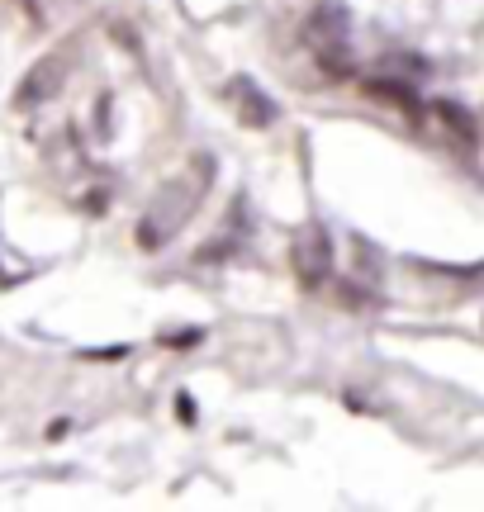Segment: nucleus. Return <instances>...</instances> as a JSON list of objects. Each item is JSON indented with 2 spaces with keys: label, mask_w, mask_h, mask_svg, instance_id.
<instances>
[{
  "label": "nucleus",
  "mask_w": 484,
  "mask_h": 512,
  "mask_svg": "<svg viewBox=\"0 0 484 512\" xmlns=\"http://www.w3.org/2000/svg\"><path fill=\"white\" fill-rule=\"evenodd\" d=\"M437 114H442V124H456V133H461V143L475 147V124H470V114L461 110V105H451V100H437Z\"/></svg>",
  "instance_id": "423d86ee"
},
{
  "label": "nucleus",
  "mask_w": 484,
  "mask_h": 512,
  "mask_svg": "<svg viewBox=\"0 0 484 512\" xmlns=\"http://www.w3.org/2000/svg\"><path fill=\"white\" fill-rule=\"evenodd\" d=\"M304 38H309V48L318 53L323 72L352 76V48H347V10H342V5H323V10L309 19Z\"/></svg>",
  "instance_id": "f03ea898"
},
{
  "label": "nucleus",
  "mask_w": 484,
  "mask_h": 512,
  "mask_svg": "<svg viewBox=\"0 0 484 512\" xmlns=\"http://www.w3.org/2000/svg\"><path fill=\"white\" fill-rule=\"evenodd\" d=\"M67 72H72V53H67V48H57V53L38 57L34 67L24 72V81H19L15 110H38V105H48V100H53V95L62 91Z\"/></svg>",
  "instance_id": "20e7f679"
},
{
  "label": "nucleus",
  "mask_w": 484,
  "mask_h": 512,
  "mask_svg": "<svg viewBox=\"0 0 484 512\" xmlns=\"http://www.w3.org/2000/svg\"><path fill=\"white\" fill-rule=\"evenodd\" d=\"M228 105H233V114H238L247 128H271L280 119V105L261 91L257 81H247V76L228 81Z\"/></svg>",
  "instance_id": "39448f33"
},
{
  "label": "nucleus",
  "mask_w": 484,
  "mask_h": 512,
  "mask_svg": "<svg viewBox=\"0 0 484 512\" xmlns=\"http://www.w3.org/2000/svg\"><path fill=\"white\" fill-rule=\"evenodd\" d=\"M209 181H214V162H209V157H195L181 176H171V181L152 195L148 214H143V223H138V242H143L148 252L167 247V242L190 223V214L200 209Z\"/></svg>",
  "instance_id": "f257e3e1"
},
{
  "label": "nucleus",
  "mask_w": 484,
  "mask_h": 512,
  "mask_svg": "<svg viewBox=\"0 0 484 512\" xmlns=\"http://www.w3.org/2000/svg\"><path fill=\"white\" fill-rule=\"evenodd\" d=\"M290 266H295L299 285L304 290H318L328 275H333V238L323 223H304L295 238V252H290Z\"/></svg>",
  "instance_id": "7ed1b4c3"
}]
</instances>
